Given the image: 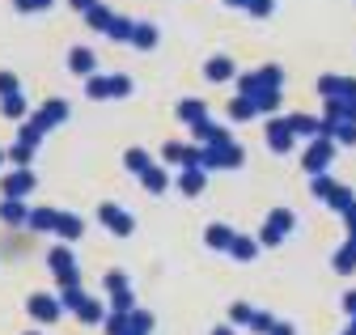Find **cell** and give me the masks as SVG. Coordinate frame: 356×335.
<instances>
[{"label":"cell","instance_id":"obj_37","mask_svg":"<svg viewBox=\"0 0 356 335\" xmlns=\"http://www.w3.org/2000/svg\"><path fill=\"white\" fill-rule=\"evenodd\" d=\"M225 5H229V9H246V0H225Z\"/></svg>","mask_w":356,"mask_h":335},{"label":"cell","instance_id":"obj_1","mask_svg":"<svg viewBox=\"0 0 356 335\" xmlns=\"http://www.w3.org/2000/svg\"><path fill=\"white\" fill-rule=\"evenodd\" d=\"M335 165V140H327V136H318V140H309V149L301 153V170L309 174V179H318V174H327Z\"/></svg>","mask_w":356,"mask_h":335},{"label":"cell","instance_id":"obj_6","mask_svg":"<svg viewBox=\"0 0 356 335\" xmlns=\"http://www.w3.org/2000/svg\"><path fill=\"white\" fill-rule=\"evenodd\" d=\"M318 123L323 119H314V115H289V132L297 136V140H318Z\"/></svg>","mask_w":356,"mask_h":335},{"label":"cell","instance_id":"obj_32","mask_svg":"<svg viewBox=\"0 0 356 335\" xmlns=\"http://www.w3.org/2000/svg\"><path fill=\"white\" fill-rule=\"evenodd\" d=\"M343 221H348V238L356 242V204H352V208H348V213H343Z\"/></svg>","mask_w":356,"mask_h":335},{"label":"cell","instance_id":"obj_18","mask_svg":"<svg viewBox=\"0 0 356 335\" xmlns=\"http://www.w3.org/2000/svg\"><path fill=\"white\" fill-rule=\"evenodd\" d=\"M123 161H127V170H131V174H149V170H153V161H149V153H145V149H127V157H123Z\"/></svg>","mask_w":356,"mask_h":335},{"label":"cell","instance_id":"obj_8","mask_svg":"<svg viewBox=\"0 0 356 335\" xmlns=\"http://www.w3.org/2000/svg\"><path fill=\"white\" fill-rule=\"evenodd\" d=\"M178 119L191 123V128H200V123H208V106L200 98H183V102H178Z\"/></svg>","mask_w":356,"mask_h":335},{"label":"cell","instance_id":"obj_29","mask_svg":"<svg viewBox=\"0 0 356 335\" xmlns=\"http://www.w3.org/2000/svg\"><path fill=\"white\" fill-rule=\"evenodd\" d=\"M131 94V76H111V98H127Z\"/></svg>","mask_w":356,"mask_h":335},{"label":"cell","instance_id":"obj_35","mask_svg":"<svg viewBox=\"0 0 356 335\" xmlns=\"http://www.w3.org/2000/svg\"><path fill=\"white\" fill-rule=\"evenodd\" d=\"M51 0H17V9H47Z\"/></svg>","mask_w":356,"mask_h":335},{"label":"cell","instance_id":"obj_13","mask_svg":"<svg viewBox=\"0 0 356 335\" xmlns=\"http://www.w3.org/2000/svg\"><path fill=\"white\" fill-rule=\"evenodd\" d=\"M327 208H335V213H348V208L356 204V195H352V187H343V183H335L331 191H327V199H323Z\"/></svg>","mask_w":356,"mask_h":335},{"label":"cell","instance_id":"obj_23","mask_svg":"<svg viewBox=\"0 0 356 335\" xmlns=\"http://www.w3.org/2000/svg\"><path fill=\"white\" fill-rule=\"evenodd\" d=\"M85 17H89V26H98L102 34H106V30H111V22H115V17H111V9H102V5H94Z\"/></svg>","mask_w":356,"mask_h":335},{"label":"cell","instance_id":"obj_17","mask_svg":"<svg viewBox=\"0 0 356 335\" xmlns=\"http://www.w3.org/2000/svg\"><path fill=\"white\" fill-rule=\"evenodd\" d=\"M140 183H145V191H153V195H161L165 187H170V174L161 170V165H153L149 174H140Z\"/></svg>","mask_w":356,"mask_h":335},{"label":"cell","instance_id":"obj_34","mask_svg":"<svg viewBox=\"0 0 356 335\" xmlns=\"http://www.w3.org/2000/svg\"><path fill=\"white\" fill-rule=\"evenodd\" d=\"M267 335H297V327H293V322H276V327L267 331Z\"/></svg>","mask_w":356,"mask_h":335},{"label":"cell","instance_id":"obj_30","mask_svg":"<svg viewBox=\"0 0 356 335\" xmlns=\"http://www.w3.org/2000/svg\"><path fill=\"white\" fill-rule=\"evenodd\" d=\"M250 327L267 335V331H272V327H276V318H272V314H259V310H254V318H250Z\"/></svg>","mask_w":356,"mask_h":335},{"label":"cell","instance_id":"obj_31","mask_svg":"<svg viewBox=\"0 0 356 335\" xmlns=\"http://www.w3.org/2000/svg\"><path fill=\"white\" fill-rule=\"evenodd\" d=\"M22 217H26L22 204H5V221H22Z\"/></svg>","mask_w":356,"mask_h":335},{"label":"cell","instance_id":"obj_4","mask_svg":"<svg viewBox=\"0 0 356 335\" xmlns=\"http://www.w3.org/2000/svg\"><path fill=\"white\" fill-rule=\"evenodd\" d=\"M293 132H289V119H267V149L272 153H289L293 149Z\"/></svg>","mask_w":356,"mask_h":335},{"label":"cell","instance_id":"obj_20","mask_svg":"<svg viewBox=\"0 0 356 335\" xmlns=\"http://www.w3.org/2000/svg\"><path fill=\"white\" fill-rule=\"evenodd\" d=\"M178 187H183L187 195H200V191H204V170H183V179H178Z\"/></svg>","mask_w":356,"mask_h":335},{"label":"cell","instance_id":"obj_28","mask_svg":"<svg viewBox=\"0 0 356 335\" xmlns=\"http://www.w3.org/2000/svg\"><path fill=\"white\" fill-rule=\"evenodd\" d=\"M30 187H34V179H30V174H26V170H22V174H13V179H9V195H26V191H30Z\"/></svg>","mask_w":356,"mask_h":335},{"label":"cell","instance_id":"obj_11","mask_svg":"<svg viewBox=\"0 0 356 335\" xmlns=\"http://www.w3.org/2000/svg\"><path fill=\"white\" fill-rule=\"evenodd\" d=\"M234 238H238V234H234L229 225H208V229H204V242H208L212 250H229Z\"/></svg>","mask_w":356,"mask_h":335},{"label":"cell","instance_id":"obj_39","mask_svg":"<svg viewBox=\"0 0 356 335\" xmlns=\"http://www.w3.org/2000/svg\"><path fill=\"white\" fill-rule=\"evenodd\" d=\"M343 335H356V318H352V322H348V327H343Z\"/></svg>","mask_w":356,"mask_h":335},{"label":"cell","instance_id":"obj_3","mask_svg":"<svg viewBox=\"0 0 356 335\" xmlns=\"http://www.w3.org/2000/svg\"><path fill=\"white\" fill-rule=\"evenodd\" d=\"M318 94H323V98H335V102H348V98H356V76L323 72V76H318Z\"/></svg>","mask_w":356,"mask_h":335},{"label":"cell","instance_id":"obj_2","mask_svg":"<svg viewBox=\"0 0 356 335\" xmlns=\"http://www.w3.org/2000/svg\"><path fill=\"white\" fill-rule=\"evenodd\" d=\"M293 225H297V217L289 213V208H272V213H267V221H263V229H259V242H263V246H280V242L293 234Z\"/></svg>","mask_w":356,"mask_h":335},{"label":"cell","instance_id":"obj_15","mask_svg":"<svg viewBox=\"0 0 356 335\" xmlns=\"http://www.w3.org/2000/svg\"><path fill=\"white\" fill-rule=\"evenodd\" d=\"M131 43H136L140 51L157 47V26H149V22H136V30H131Z\"/></svg>","mask_w":356,"mask_h":335},{"label":"cell","instance_id":"obj_9","mask_svg":"<svg viewBox=\"0 0 356 335\" xmlns=\"http://www.w3.org/2000/svg\"><path fill=\"white\" fill-rule=\"evenodd\" d=\"M68 68H72L76 76H94L98 60H94V51H89V47H72V56H68Z\"/></svg>","mask_w":356,"mask_h":335},{"label":"cell","instance_id":"obj_19","mask_svg":"<svg viewBox=\"0 0 356 335\" xmlns=\"http://www.w3.org/2000/svg\"><path fill=\"white\" fill-rule=\"evenodd\" d=\"M131 30H136V22H127V17H115L106 34L115 38V43H131Z\"/></svg>","mask_w":356,"mask_h":335},{"label":"cell","instance_id":"obj_7","mask_svg":"<svg viewBox=\"0 0 356 335\" xmlns=\"http://www.w3.org/2000/svg\"><path fill=\"white\" fill-rule=\"evenodd\" d=\"M204 72H208V81H234V76H238V64H234L229 56H212V60L204 64Z\"/></svg>","mask_w":356,"mask_h":335},{"label":"cell","instance_id":"obj_10","mask_svg":"<svg viewBox=\"0 0 356 335\" xmlns=\"http://www.w3.org/2000/svg\"><path fill=\"white\" fill-rule=\"evenodd\" d=\"M250 106H254V115H276L280 111V90H254Z\"/></svg>","mask_w":356,"mask_h":335},{"label":"cell","instance_id":"obj_26","mask_svg":"<svg viewBox=\"0 0 356 335\" xmlns=\"http://www.w3.org/2000/svg\"><path fill=\"white\" fill-rule=\"evenodd\" d=\"M89 98H111V76H89Z\"/></svg>","mask_w":356,"mask_h":335},{"label":"cell","instance_id":"obj_38","mask_svg":"<svg viewBox=\"0 0 356 335\" xmlns=\"http://www.w3.org/2000/svg\"><path fill=\"white\" fill-rule=\"evenodd\" d=\"M212 335H234V327H216V331H212Z\"/></svg>","mask_w":356,"mask_h":335},{"label":"cell","instance_id":"obj_12","mask_svg":"<svg viewBox=\"0 0 356 335\" xmlns=\"http://www.w3.org/2000/svg\"><path fill=\"white\" fill-rule=\"evenodd\" d=\"M331 268L339 272V276H348V272H356V242L348 238L339 250H335V259H331Z\"/></svg>","mask_w":356,"mask_h":335},{"label":"cell","instance_id":"obj_25","mask_svg":"<svg viewBox=\"0 0 356 335\" xmlns=\"http://www.w3.org/2000/svg\"><path fill=\"white\" fill-rule=\"evenodd\" d=\"M246 13L250 17H272L276 13V0H246Z\"/></svg>","mask_w":356,"mask_h":335},{"label":"cell","instance_id":"obj_16","mask_svg":"<svg viewBox=\"0 0 356 335\" xmlns=\"http://www.w3.org/2000/svg\"><path fill=\"white\" fill-rule=\"evenodd\" d=\"M229 255H234V259H242V263H250V259L259 255V242H254V238H242V234H238V238H234V246H229Z\"/></svg>","mask_w":356,"mask_h":335},{"label":"cell","instance_id":"obj_22","mask_svg":"<svg viewBox=\"0 0 356 335\" xmlns=\"http://www.w3.org/2000/svg\"><path fill=\"white\" fill-rule=\"evenodd\" d=\"M250 318H254V310H250L246 302H234V306H229V322H234V327H250Z\"/></svg>","mask_w":356,"mask_h":335},{"label":"cell","instance_id":"obj_27","mask_svg":"<svg viewBox=\"0 0 356 335\" xmlns=\"http://www.w3.org/2000/svg\"><path fill=\"white\" fill-rule=\"evenodd\" d=\"M229 115H234V119H254L250 98H234V102H229Z\"/></svg>","mask_w":356,"mask_h":335},{"label":"cell","instance_id":"obj_21","mask_svg":"<svg viewBox=\"0 0 356 335\" xmlns=\"http://www.w3.org/2000/svg\"><path fill=\"white\" fill-rule=\"evenodd\" d=\"M30 310H34V318H42V322L60 314V306H56L51 297H34V302H30Z\"/></svg>","mask_w":356,"mask_h":335},{"label":"cell","instance_id":"obj_36","mask_svg":"<svg viewBox=\"0 0 356 335\" xmlns=\"http://www.w3.org/2000/svg\"><path fill=\"white\" fill-rule=\"evenodd\" d=\"M72 5H76L81 13H89V9H94V5H98V0H72Z\"/></svg>","mask_w":356,"mask_h":335},{"label":"cell","instance_id":"obj_5","mask_svg":"<svg viewBox=\"0 0 356 335\" xmlns=\"http://www.w3.org/2000/svg\"><path fill=\"white\" fill-rule=\"evenodd\" d=\"M98 217H102V225H106L111 234H119V238L136 229V221H131V217L123 213V208H115V204H102V208H98Z\"/></svg>","mask_w":356,"mask_h":335},{"label":"cell","instance_id":"obj_33","mask_svg":"<svg viewBox=\"0 0 356 335\" xmlns=\"http://www.w3.org/2000/svg\"><path fill=\"white\" fill-rule=\"evenodd\" d=\"M343 310H348V318H356V288L343 293Z\"/></svg>","mask_w":356,"mask_h":335},{"label":"cell","instance_id":"obj_24","mask_svg":"<svg viewBox=\"0 0 356 335\" xmlns=\"http://www.w3.org/2000/svg\"><path fill=\"white\" fill-rule=\"evenodd\" d=\"M56 229H60L64 238H81V217H72V213H64V217L56 221Z\"/></svg>","mask_w":356,"mask_h":335},{"label":"cell","instance_id":"obj_14","mask_svg":"<svg viewBox=\"0 0 356 335\" xmlns=\"http://www.w3.org/2000/svg\"><path fill=\"white\" fill-rule=\"evenodd\" d=\"M254 81H259V90H280V85H284V68H280V64H263V68L254 72Z\"/></svg>","mask_w":356,"mask_h":335}]
</instances>
